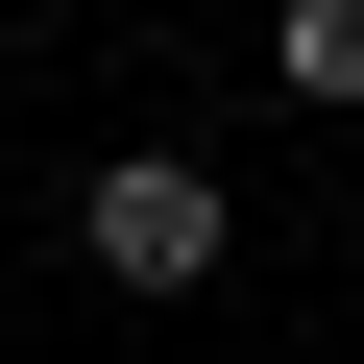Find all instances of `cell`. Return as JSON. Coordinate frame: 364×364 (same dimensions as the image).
I'll list each match as a JSON object with an SVG mask.
<instances>
[{
    "label": "cell",
    "mask_w": 364,
    "mask_h": 364,
    "mask_svg": "<svg viewBox=\"0 0 364 364\" xmlns=\"http://www.w3.org/2000/svg\"><path fill=\"white\" fill-rule=\"evenodd\" d=\"M267 97H316V122H364V0H291V25H267Z\"/></svg>",
    "instance_id": "cell-2"
},
{
    "label": "cell",
    "mask_w": 364,
    "mask_h": 364,
    "mask_svg": "<svg viewBox=\"0 0 364 364\" xmlns=\"http://www.w3.org/2000/svg\"><path fill=\"white\" fill-rule=\"evenodd\" d=\"M73 267H97V291H146V316H170V291H219V267H243L219 146H97V170H73Z\"/></svg>",
    "instance_id": "cell-1"
}]
</instances>
